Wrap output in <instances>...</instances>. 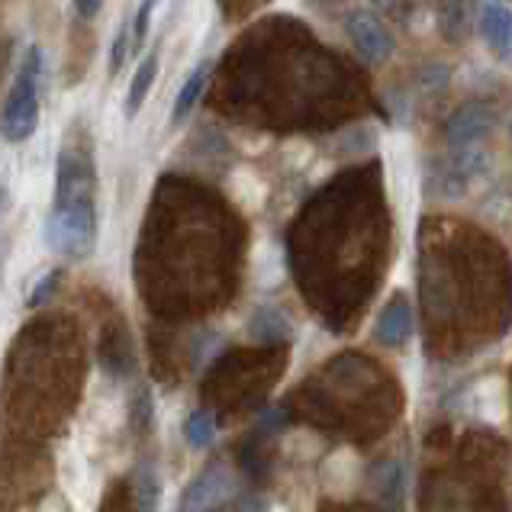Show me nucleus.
<instances>
[{
	"label": "nucleus",
	"mask_w": 512,
	"mask_h": 512,
	"mask_svg": "<svg viewBox=\"0 0 512 512\" xmlns=\"http://www.w3.org/2000/svg\"><path fill=\"white\" fill-rule=\"evenodd\" d=\"M46 242L65 261H81L97 245V207L94 197H65L52 203L46 219Z\"/></svg>",
	"instance_id": "obj_1"
},
{
	"label": "nucleus",
	"mask_w": 512,
	"mask_h": 512,
	"mask_svg": "<svg viewBox=\"0 0 512 512\" xmlns=\"http://www.w3.org/2000/svg\"><path fill=\"white\" fill-rule=\"evenodd\" d=\"M39 75H42V55L36 46H29L23 55L17 84L10 87V97L0 116V129H4L7 142H29L39 126Z\"/></svg>",
	"instance_id": "obj_2"
},
{
	"label": "nucleus",
	"mask_w": 512,
	"mask_h": 512,
	"mask_svg": "<svg viewBox=\"0 0 512 512\" xmlns=\"http://www.w3.org/2000/svg\"><path fill=\"white\" fill-rule=\"evenodd\" d=\"M490 129H493V113L484 104H467L451 113V120L445 123L448 149L464 174L484 165V139L490 136Z\"/></svg>",
	"instance_id": "obj_3"
},
{
	"label": "nucleus",
	"mask_w": 512,
	"mask_h": 512,
	"mask_svg": "<svg viewBox=\"0 0 512 512\" xmlns=\"http://www.w3.org/2000/svg\"><path fill=\"white\" fill-rule=\"evenodd\" d=\"M348 36L351 42H355V49L368 58V62H387V58L393 55V36L390 29L380 23L374 13L368 10H355L348 17Z\"/></svg>",
	"instance_id": "obj_4"
},
{
	"label": "nucleus",
	"mask_w": 512,
	"mask_h": 512,
	"mask_svg": "<svg viewBox=\"0 0 512 512\" xmlns=\"http://www.w3.org/2000/svg\"><path fill=\"white\" fill-rule=\"evenodd\" d=\"M480 36L500 58H512V10L500 0L484 4V10H480Z\"/></svg>",
	"instance_id": "obj_5"
},
{
	"label": "nucleus",
	"mask_w": 512,
	"mask_h": 512,
	"mask_svg": "<svg viewBox=\"0 0 512 512\" xmlns=\"http://www.w3.org/2000/svg\"><path fill=\"white\" fill-rule=\"evenodd\" d=\"M374 332L387 348H400L409 339V332H413V310H409V300L393 297L384 310H380Z\"/></svg>",
	"instance_id": "obj_6"
},
{
	"label": "nucleus",
	"mask_w": 512,
	"mask_h": 512,
	"mask_svg": "<svg viewBox=\"0 0 512 512\" xmlns=\"http://www.w3.org/2000/svg\"><path fill=\"white\" fill-rule=\"evenodd\" d=\"M223 487H226V477L223 471H203L194 484H190L181 496V509H203V506H213L216 496H223Z\"/></svg>",
	"instance_id": "obj_7"
},
{
	"label": "nucleus",
	"mask_w": 512,
	"mask_h": 512,
	"mask_svg": "<svg viewBox=\"0 0 512 512\" xmlns=\"http://www.w3.org/2000/svg\"><path fill=\"white\" fill-rule=\"evenodd\" d=\"M155 75H158V55H145L142 65L136 68V78L129 84V94H126V116H136L145 104V97H149L152 84H155Z\"/></svg>",
	"instance_id": "obj_8"
},
{
	"label": "nucleus",
	"mask_w": 512,
	"mask_h": 512,
	"mask_svg": "<svg viewBox=\"0 0 512 512\" xmlns=\"http://www.w3.org/2000/svg\"><path fill=\"white\" fill-rule=\"evenodd\" d=\"M207 78H210V62H200V65L187 75V81H184V87H181L178 100H174V113H171V120H174V123H181L184 116L197 107V100H200V94H203V87H207Z\"/></svg>",
	"instance_id": "obj_9"
},
{
	"label": "nucleus",
	"mask_w": 512,
	"mask_h": 512,
	"mask_svg": "<svg viewBox=\"0 0 512 512\" xmlns=\"http://www.w3.org/2000/svg\"><path fill=\"white\" fill-rule=\"evenodd\" d=\"M213 435H216V422H213V416L207 413V409H197V413H190V416H187V422H184V438H187V445L203 448V445H210V442H213Z\"/></svg>",
	"instance_id": "obj_10"
},
{
	"label": "nucleus",
	"mask_w": 512,
	"mask_h": 512,
	"mask_svg": "<svg viewBox=\"0 0 512 512\" xmlns=\"http://www.w3.org/2000/svg\"><path fill=\"white\" fill-rule=\"evenodd\" d=\"M158 477L152 467H142V471L136 474V506L139 509H155L158 506Z\"/></svg>",
	"instance_id": "obj_11"
},
{
	"label": "nucleus",
	"mask_w": 512,
	"mask_h": 512,
	"mask_svg": "<svg viewBox=\"0 0 512 512\" xmlns=\"http://www.w3.org/2000/svg\"><path fill=\"white\" fill-rule=\"evenodd\" d=\"M255 332L261 335V339L274 342V339H287V335H290V326L281 319V313L265 310V313H258V319H255Z\"/></svg>",
	"instance_id": "obj_12"
},
{
	"label": "nucleus",
	"mask_w": 512,
	"mask_h": 512,
	"mask_svg": "<svg viewBox=\"0 0 512 512\" xmlns=\"http://www.w3.org/2000/svg\"><path fill=\"white\" fill-rule=\"evenodd\" d=\"M133 26H120V33L113 36V49H110V75H116L126 58H129V42H133V33H129Z\"/></svg>",
	"instance_id": "obj_13"
},
{
	"label": "nucleus",
	"mask_w": 512,
	"mask_h": 512,
	"mask_svg": "<svg viewBox=\"0 0 512 512\" xmlns=\"http://www.w3.org/2000/svg\"><path fill=\"white\" fill-rule=\"evenodd\" d=\"M62 277H65V271L62 268H55V271H49L42 281L36 284V290L29 294V306H42V303H49L52 300V294L58 290V284H62Z\"/></svg>",
	"instance_id": "obj_14"
},
{
	"label": "nucleus",
	"mask_w": 512,
	"mask_h": 512,
	"mask_svg": "<svg viewBox=\"0 0 512 512\" xmlns=\"http://www.w3.org/2000/svg\"><path fill=\"white\" fill-rule=\"evenodd\" d=\"M133 419H136V429L139 432H145L149 429V422H152V393L145 390V393H139V400H136V409H133Z\"/></svg>",
	"instance_id": "obj_15"
},
{
	"label": "nucleus",
	"mask_w": 512,
	"mask_h": 512,
	"mask_svg": "<svg viewBox=\"0 0 512 512\" xmlns=\"http://www.w3.org/2000/svg\"><path fill=\"white\" fill-rule=\"evenodd\" d=\"M100 7H104V0H75V10L81 13L84 20H91L100 13Z\"/></svg>",
	"instance_id": "obj_16"
},
{
	"label": "nucleus",
	"mask_w": 512,
	"mask_h": 512,
	"mask_svg": "<svg viewBox=\"0 0 512 512\" xmlns=\"http://www.w3.org/2000/svg\"><path fill=\"white\" fill-rule=\"evenodd\" d=\"M509 139H512V126H509Z\"/></svg>",
	"instance_id": "obj_17"
}]
</instances>
